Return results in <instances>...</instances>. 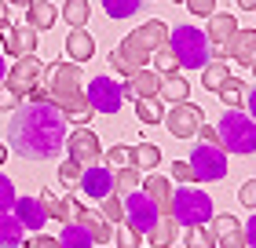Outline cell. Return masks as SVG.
I'll return each mask as SVG.
<instances>
[{
    "label": "cell",
    "mask_w": 256,
    "mask_h": 248,
    "mask_svg": "<svg viewBox=\"0 0 256 248\" xmlns=\"http://www.w3.org/2000/svg\"><path fill=\"white\" fill-rule=\"evenodd\" d=\"M8 146L22 161H52L66 150V117L52 102H22L8 121Z\"/></svg>",
    "instance_id": "6da1fadb"
},
{
    "label": "cell",
    "mask_w": 256,
    "mask_h": 248,
    "mask_svg": "<svg viewBox=\"0 0 256 248\" xmlns=\"http://www.w3.org/2000/svg\"><path fill=\"white\" fill-rule=\"evenodd\" d=\"M168 44V26L161 18H150L143 22L139 29H132L128 37L110 51V66L114 73H136V69H146V62L154 58V51H161Z\"/></svg>",
    "instance_id": "7a4b0ae2"
},
{
    "label": "cell",
    "mask_w": 256,
    "mask_h": 248,
    "mask_svg": "<svg viewBox=\"0 0 256 248\" xmlns=\"http://www.w3.org/2000/svg\"><path fill=\"white\" fill-rule=\"evenodd\" d=\"M216 135H220L224 153H242V157L256 153V121L249 113H242V110H227L224 117H220L216 121Z\"/></svg>",
    "instance_id": "3957f363"
},
{
    "label": "cell",
    "mask_w": 256,
    "mask_h": 248,
    "mask_svg": "<svg viewBox=\"0 0 256 248\" xmlns=\"http://www.w3.org/2000/svg\"><path fill=\"white\" fill-rule=\"evenodd\" d=\"M168 51L176 55L180 69H205L208 58H212V48H208L205 33L198 26H176V29H168Z\"/></svg>",
    "instance_id": "277c9868"
},
{
    "label": "cell",
    "mask_w": 256,
    "mask_h": 248,
    "mask_svg": "<svg viewBox=\"0 0 256 248\" xmlns=\"http://www.w3.org/2000/svg\"><path fill=\"white\" fill-rule=\"evenodd\" d=\"M168 216L176 219V223H183V227H205V223L212 219V194L198 190L194 183L180 186V190H172Z\"/></svg>",
    "instance_id": "5b68a950"
},
{
    "label": "cell",
    "mask_w": 256,
    "mask_h": 248,
    "mask_svg": "<svg viewBox=\"0 0 256 248\" xmlns=\"http://www.w3.org/2000/svg\"><path fill=\"white\" fill-rule=\"evenodd\" d=\"M190 172H194V183H220L227 175V153L220 143H198L190 150Z\"/></svg>",
    "instance_id": "8992f818"
},
{
    "label": "cell",
    "mask_w": 256,
    "mask_h": 248,
    "mask_svg": "<svg viewBox=\"0 0 256 248\" xmlns=\"http://www.w3.org/2000/svg\"><path fill=\"white\" fill-rule=\"evenodd\" d=\"M40 84L48 88V102L59 106V102H66L70 95H77V91H80V69H77V62L59 58V62H52L48 69H44Z\"/></svg>",
    "instance_id": "52a82bcc"
},
{
    "label": "cell",
    "mask_w": 256,
    "mask_h": 248,
    "mask_svg": "<svg viewBox=\"0 0 256 248\" xmlns=\"http://www.w3.org/2000/svg\"><path fill=\"white\" fill-rule=\"evenodd\" d=\"M44 69H48V66H44V62H40V58H37V55H26V58H15V66H11V69H8V77H4V84H8L11 91H15V95H18L22 102H26V99L33 95V88H37V84H40V77H44Z\"/></svg>",
    "instance_id": "ba28073f"
},
{
    "label": "cell",
    "mask_w": 256,
    "mask_h": 248,
    "mask_svg": "<svg viewBox=\"0 0 256 248\" xmlns=\"http://www.w3.org/2000/svg\"><path fill=\"white\" fill-rule=\"evenodd\" d=\"M66 153H70V161L80 164V168L99 164V161H102L99 132H92V128H77V132H70V135H66Z\"/></svg>",
    "instance_id": "9c48e42d"
},
{
    "label": "cell",
    "mask_w": 256,
    "mask_h": 248,
    "mask_svg": "<svg viewBox=\"0 0 256 248\" xmlns=\"http://www.w3.org/2000/svg\"><path fill=\"white\" fill-rule=\"evenodd\" d=\"M124 201V223L132 227L136 234H150L154 230V223H158V205L150 201L143 190H136V194H128V197H121Z\"/></svg>",
    "instance_id": "30bf717a"
},
{
    "label": "cell",
    "mask_w": 256,
    "mask_h": 248,
    "mask_svg": "<svg viewBox=\"0 0 256 248\" xmlns=\"http://www.w3.org/2000/svg\"><path fill=\"white\" fill-rule=\"evenodd\" d=\"M202 124H205V113H202V106H194L190 99L187 102H176L165 113V128H168V135H176V139L198 135V128H202Z\"/></svg>",
    "instance_id": "8fae6325"
},
{
    "label": "cell",
    "mask_w": 256,
    "mask_h": 248,
    "mask_svg": "<svg viewBox=\"0 0 256 248\" xmlns=\"http://www.w3.org/2000/svg\"><path fill=\"white\" fill-rule=\"evenodd\" d=\"M88 102H92V110H99V113H118L121 110V102H124V88L118 84L114 77H96L88 84Z\"/></svg>",
    "instance_id": "7c38bea8"
},
{
    "label": "cell",
    "mask_w": 256,
    "mask_h": 248,
    "mask_svg": "<svg viewBox=\"0 0 256 248\" xmlns=\"http://www.w3.org/2000/svg\"><path fill=\"white\" fill-rule=\"evenodd\" d=\"M202 33H205L208 48H212V58H224L230 37L238 33V18L234 15H224V11H212V15H208V29H202Z\"/></svg>",
    "instance_id": "4fadbf2b"
},
{
    "label": "cell",
    "mask_w": 256,
    "mask_h": 248,
    "mask_svg": "<svg viewBox=\"0 0 256 248\" xmlns=\"http://www.w3.org/2000/svg\"><path fill=\"white\" fill-rule=\"evenodd\" d=\"M77 190L88 194V197H96V201L110 197L114 194V168H110V164H92V168H84V172H80Z\"/></svg>",
    "instance_id": "5bb4252c"
},
{
    "label": "cell",
    "mask_w": 256,
    "mask_h": 248,
    "mask_svg": "<svg viewBox=\"0 0 256 248\" xmlns=\"http://www.w3.org/2000/svg\"><path fill=\"white\" fill-rule=\"evenodd\" d=\"M11 216L22 223V230H33V234H40V230H44V223L52 219L40 197H18V201H15V208H11Z\"/></svg>",
    "instance_id": "9a60e30c"
},
{
    "label": "cell",
    "mask_w": 256,
    "mask_h": 248,
    "mask_svg": "<svg viewBox=\"0 0 256 248\" xmlns=\"http://www.w3.org/2000/svg\"><path fill=\"white\" fill-rule=\"evenodd\" d=\"M124 99H158V88H161V73L158 69H136V73L124 77Z\"/></svg>",
    "instance_id": "2e32d148"
},
{
    "label": "cell",
    "mask_w": 256,
    "mask_h": 248,
    "mask_svg": "<svg viewBox=\"0 0 256 248\" xmlns=\"http://www.w3.org/2000/svg\"><path fill=\"white\" fill-rule=\"evenodd\" d=\"M212 238H216V248H246L242 219H234L230 212H220V216H212Z\"/></svg>",
    "instance_id": "e0dca14e"
},
{
    "label": "cell",
    "mask_w": 256,
    "mask_h": 248,
    "mask_svg": "<svg viewBox=\"0 0 256 248\" xmlns=\"http://www.w3.org/2000/svg\"><path fill=\"white\" fill-rule=\"evenodd\" d=\"M4 40V51L11 58H26V55H37V29H30V26H11L8 37H0Z\"/></svg>",
    "instance_id": "ac0fdd59"
},
{
    "label": "cell",
    "mask_w": 256,
    "mask_h": 248,
    "mask_svg": "<svg viewBox=\"0 0 256 248\" xmlns=\"http://www.w3.org/2000/svg\"><path fill=\"white\" fill-rule=\"evenodd\" d=\"M224 58H230V62H238V66H252V58H256V29H238L234 37H230Z\"/></svg>",
    "instance_id": "d6986e66"
},
{
    "label": "cell",
    "mask_w": 256,
    "mask_h": 248,
    "mask_svg": "<svg viewBox=\"0 0 256 248\" xmlns=\"http://www.w3.org/2000/svg\"><path fill=\"white\" fill-rule=\"evenodd\" d=\"M150 201L158 205V212L161 216H168V208H172V183L165 179V175H158V172H150L146 179H143V186H139Z\"/></svg>",
    "instance_id": "ffe728a7"
},
{
    "label": "cell",
    "mask_w": 256,
    "mask_h": 248,
    "mask_svg": "<svg viewBox=\"0 0 256 248\" xmlns=\"http://www.w3.org/2000/svg\"><path fill=\"white\" fill-rule=\"evenodd\" d=\"M66 55L70 62H88V58H96V37H92L88 29H70L66 33Z\"/></svg>",
    "instance_id": "44dd1931"
},
{
    "label": "cell",
    "mask_w": 256,
    "mask_h": 248,
    "mask_svg": "<svg viewBox=\"0 0 256 248\" xmlns=\"http://www.w3.org/2000/svg\"><path fill=\"white\" fill-rule=\"evenodd\" d=\"M40 201H44V208H48V216L52 219H59V223H77V216H80V205L74 197H59V194H52V190H44L40 194Z\"/></svg>",
    "instance_id": "7402d4cb"
},
{
    "label": "cell",
    "mask_w": 256,
    "mask_h": 248,
    "mask_svg": "<svg viewBox=\"0 0 256 248\" xmlns=\"http://www.w3.org/2000/svg\"><path fill=\"white\" fill-rule=\"evenodd\" d=\"M55 22H59V7L48 4V0H33V4L26 7V26L30 29L44 33V29H52Z\"/></svg>",
    "instance_id": "603a6c76"
},
{
    "label": "cell",
    "mask_w": 256,
    "mask_h": 248,
    "mask_svg": "<svg viewBox=\"0 0 256 248\" xmlns=\"http://www.w3.org/2000/svg\"><path fill=\"white\" fill-rule=\"evenodd\" d=\"M77 223L92 234V241H96V245H106V241L114 238V227H110L106 219H102V212H99V208H80Z\"/></svg>",
    "instance_id": "cb8c5ba5"
},
{
    "label": "cell",
    "mask_w": 256,
    "mask_h": 248,
    "mask_svg": "<svg viewBox=\"0 0 256 248\" xmlns=\"http://www.w3.org/2000/svg\"><path fill=\"white\" fill-rule=\"evenodd\" d=\"M158 99L161 102H187L190 99V84H187V77L183 73H168V77H161V88H158Z\"/></svg>",
    "instance_id": "d4e9b609"
},
{
    "label": "cell",
    "mask_w": 256,
    "mask_h": 248,
    "mask_svg": "<svg viewBox=\"0 0 256 248\" xmlns=\"http://www.w3.org/2000/svg\"><path fill=\"white\" fill-rule=\"evenodd\" d=\"M22 241H26L22 223L11 212H0V248H22Z\"/></svg>",
    "instance_id": "484cf974"
},
{
    "label": "cell",
    "mask_w": 256,
    "mask_h": 248,
    "mask_svg": "<svg viewBox=\"0 0 256 248\" xmlns=\"http://www.w3.org/2000/svg\"><path fill=\"white\" fill-rule=\"evenodd\" d=\"M176 230H180V223L172 219V216H158L154 230L146 234V238H150V248H168L172 241H176Z\"/></svg>",
    "instance_id": "4316f807"
},
{
    "label": "cell",
    "mask_w": 256,
    "mask_h": 248,
    "mask_svg": "<svg viewBox=\"0 0 256 248\" xmlns=\"http://www.w3.org/2000/svg\"><path fill=\"white\" fill-rule=\"evenodd\" d=\"M158 164H161V150H158L154 143L132 146V168H136V172H158Z\"/></svg>",
    "instance_id": "83f0119b"
},
{
    "label": "cell",
    "mask_w": 256,
    "mask_h": 248,
    "mask_svg": "<svg viewBox=\"0 0 256 248\" xmlns=\"http://www.w3.org/2000/svg\"><path fill=\"white\" fill-rule=\"evenodd\" d=\"M59 15L66 18V26L84 29V26H88V18H92V4H88V0H66Z\"/></svg>",
    "instance_id": "f1b7e54d"
},
{
    "label": "cell",
    "mask_w": 256,
    "mask_h": 248,
    "mask_svg": "<svg viewBox=\"0 0 256 248\" xmlns=\"http://www.w3.org/2000/svg\"><path fill=\"white\" fill-rule=\"evenodd\" d=\"M246 84H242V77H234V73H230L227 80H224V84H220V91H216V95H220V102H224L227 106V110H238V106H242V99H246Z\"/></svg>",
    "instance_id": "f546056e"
},
{
    "label": "cell",
    "mask_w": 256,
    "mask_h": 248,
    "mask_svg": "<svg viewBox=\"0 0 256 248\" xmlns=\"http://www.w3.org/2000/svg\"><path fill=\"white\" fill-rule=\"evenodd\" d=\"M230 77V69H227V58H208V66L202 69V84L205 91H220V84Z\"/></svg>",
    "instance_id": "4dcf8cb0"
},
{
    "label": "cell",
    "mask_w": 256,
    "mask_h": 248,
    "mask_svg": "<svg viewBox=\"0 0 256 248\" xmlns=\"http://www.w3.org/2000/svg\"><path fill=\"white\" fill-rule=\"evenodd\" d=\"M62 248H96L92 234L80 227V223H62V238H59Z\"/></svg>",
    "instance_id": "1f68e13d"
},
{
    "label": "cell",
    "mask_w": 256,
    "mask_h": 248,
    "mask_svg": "<svg viewBox=\"0 0 256 248\" xmlns=\"http://www.w3.org/2000/svg\"><path fill=\"white\" fill-rule=\"evenodd\" d=\"M139 186H143V175H139L132 164H128V168H118V172H114V194H118V197L136 194Z\"/></svg>",
    "instance_id": "d6a6232c"
},
{
    "label": "cell",
    "mask_w": 256,
    "mask_h": 248,
    "mask_svg": "<svg viewBox=\"0 0 256 248\" xmlns=\"http://www.w3.org/2000/svg\"><path fill=\"white\" fill-rule=\"evenodd\" d=\"M136 117L143 124H161L165 121V106H161L158 99H136Z\"/></svg>",
    "instance_id": "836d02e7"
},
{
    "label": "cell",
    "mask_w": 256,
    "mask_h": 248,
    "mask_svg": "<svg viewBox=\"0 0 256 248\" xmlns=\"http://www.w3.org/2000/svg\"><path fill=\"white\" fill-rule=\"evenodd\" d=\"M139 4L143 0H102V11L110 18H128V15H139Z\"/></svg>",
    "instance_id": "e575fe53"
},
{
    "label": "cell",
    "mask_w": 256,
    "mask_h": 248,
    "mask_svg": "<svg viewBox=\"0 0 256 248\" xmlns=\"http://www.w3.org/2000/svg\"><path fill=\"white\" fill-rule=\"evenodd\" d=\"M99 212H102V219H106V223H124V201L118 194L102 197L99 201Z\"/></svg>",
    "instance_id": "d590c367"
},
{
    "label": "cell",
    "mask_w": 256,
    "mask_h": 248,
    "mask_svg": "<svg viewBox=\"0 0 256 248\" xmlns=\"http://www.w3.org/2000/svg\"><path fill=\"white\" fill-rule=\"evenodd\" d=\"M102 161H106L110 168H128V164H132V146H124V143L110 146L106 153H102Z\"/></svg>",
    "instance_id": "8d00e7d4"
},
{
    "label": "cell",
    "mask_w": 256,
    "mask_h": 248,
    "mask_svg": "<svg viewBox=\"0 0 256 248\" xmlns=\"http://www.w3.org/2000/svg\"><path fill=\"white\" fill-rule=\"evenodd\" d=\"M154 69H158L161 77H168V73H180V62H176V55L168 51V44H165L161 51H154Z\"/></svg>",
    "instance_id": "74e56055"
},
{
    "label": "cell",
    "mask_w": 256,
    "mask_h": 248,
    "mask_svg": "<svg viewBox=\"0 0 256 248\" xmlns=\"http://www.w3.org/2000/svg\"><path fill=\"white\" fill-rule=\"evenodd\" d=\"M216 238L208 227H187V248H212Z\"/></svg>",
    "instance_id": "f35d334b"
},
{
    "label": "cell",
    "mask_w": 256,
    "mask_h": 248,
    "mask_svg": "<svg viewBox=\"0 0 256 248\" xmlns=\"http://www.w3.org/2000/svg\"><path fill=\"white\" fill-rule=\"evenodd\" d=\"M80 172H84V168H80L77 161H62L59 164V183L66 186V190H74V186L80 183Z\"/></svg>",
    "instance_id": "ab89813d"
},
{
    "label": "cell",
    "mask_w": 256,
    "mask_h": 248,
    "mask_svg": "<svg viewBox=\"0 0 256 248\" xmlns=\"http://www.w3.org/2000/svg\"><path fill=\"white\" fill-rule=\"evenodd\" d=\"M15 201H18L15 183H11L8 175H0V212H11V208H15Z\"/></svg>",
    "instance_id": "60d3db41"
},
{
    "label": "cell",
    "mask_w": 256,
    "mask_h": 248,
    "mask_svg": "<svg viewBox=\"0 0 256 248\" xmlns=\"http://www.w3.org/2000/svg\"><path fill=\"white\" fill-rule=\"evenodd\" d=\"M139 238H143V234H136L132 227H128V223H121V227H118V234H114L118 248H139Z\"/></svg>",
    "instance_id": "b9f144b4"
},
{
    "label": "cell",
    "mask_w": 256,
    "mask_h": 248,
    "mask_svg": "<svg viewBox=\"0 0 256 248\" xmlns=\"http://www.w3.org/2000/svg\"><path fill=\"white\" fill-rule=\"evenodd\" d=\"M18 106H22V99H18L8 84H0V110H4V113H15Z\"/></svg>",
    "instance_id": "7bdbcfd3"
},
{
    "label": "cell",
    "mask_w": 256,
    "mask_h": 248,
    "mask_svg": "<svg viewBox=\"0 0 256 248\" xmlns=\"http://www.w3.org/2000/svg\"><path fill=\"white\" fill-rule=\"evenodd\" d=\"M183 4H187L190 15H202V18H208L216 11V0H183Z\"/></svg>",
    "instance_id": "ee69618b"
},
{
    "label": "cell",
    "mask_w": 256,
    "mask_h": 248,
    "mask_svg": "<svg viewBox=\"0 0 256 248\" xmlns=\"http://www.w3.org/2000/svg\"><path fill=\"white\" fill-rule=\"evenodd\" d=\"M172 179H176L180 186L194 183V172H190V164H187V161H172Z\"/></svg>",
    "instance_id": "f6af8a7d"
},
{
    "label": "cell",
    "mask_w": 256,
    "mask_h": 248,
    "mask_svg": "<svg viewBox=\"0 0 256 248\" xmlns=\"http://www.w3.org/2000/svg\"><path fill=\"white\" fill-rule=\"evenodd\" d=\"M22 248H62L59 238H48V234H33L30 241H22Z\"/></svg>",
    "instance_id": "bcb514c9"
},
{
    "label": "cell",
    "mask_w": 256,
    "mask_h": 248,
    "mask_svg": "<svg viewBox=\"0 0 256 248\" xmlns=\"http://www.w3.org/2000/svg\"><path fill=\"white\" fill-rule=\"evenodd\" d=\"M238 201L246 208H256V179H246L242 183V190H238Z\"/></svg>",
    "instance_id": "7dc6e473"
},
{
    "label": "cell",
    "mask_w": 256,
    "mask_h": 248,
    "mask_svg": "<svg viewBox=\"0 0 256 248\" xmlns=\"http://www.w3.org/2000/svg\"><path fill=\"white\" fill-rule=\"evenodd\" d=\"M242 234H246V248H256V216H252V219H246Z\"/></svg>",
    "instance_id": "c3c4849f"
},
{
    "label": "cell",
    "mask_w": 256,
    "mask_h": 248,
    "mask_svg": "<svg viewBox=\"0 0 256 248\" xmlns=\"http://www.w3.org/2000/svg\"><path fill=\"white\" fill-rule=\"evenodd\" d=\"M246 99H249V102H246V106H249V117L256 121V88H252V91H246Z\"/></svg>",
    "instance_id": "681fc988"
},
{
    "label": "cell",
    "mask_w": 256,
    "mask_h": 248,
    "mask_svg": "<svg viewBox=\"0 0 256 248\" xmlns=\"http://www.w3.org/2000/svg\"><path fill=\"white\" fill-rule=\"evenodd\" d=\"M234 4H238L242 11H256V0H234Z\"/></svg>",
    "instance_id": "f907efd6"
},
{
    "label": "cell",
    "mask_w": 256,
    "mask_h": 248,
    "mask_svg": "<svg viewBox=\"0 0 256 248\" xmlns=\"http://www.w3.org/2000/svg\"><path fill=\"white\" fill-rule=\"evenodd\" d=\"M4 77H8V66H4V55H0V84H4Z\"/></svg>",
    "instance_id": "816d5d0a"
},
{
    "label": "cell",
    "mask_w": 256,
    "mask_h": 248,
    "mask_svg": "<svg viewBox=\"0 0 256 248\" xmlns=\"http://www.w3.org/2000/svg\"><path fill=\"white\" fill-rule=\"evenodd\" d=\"M4 4H18V7H30L33 0H4Z\"/></svg>",
    "instance_id": "f5cc1de1"
},
{
    "label": "cell",
    "mask_w": 256,
    "mask_h": 248,
    "mask_svg": "<svg viewBox=\"0 0 256 248\" xmlns=\"http://www.w3.org/2000/svg\"><path fill=\"white\" fill-rule=\"evenodd\" d=\"M4 15H8V4H4V0H0V22H8Z\"/></svg>",
    "instance_id": "db71d44e"
},
{
    "label": "cell",
    "mask_w": 256,
    "mask_h": 248,
    "mask_svg": "<svg viewBox=\"0 0 256 248\" xmlns=\"http://www.w3.org/2000/svg\"><path fill=\"white\" fill-rule=\"evenodd\" d=\"M4 161H8V146H4V143H0V164H4Z\"/></svg>",
    "instance_id": "11a10c76"
},
{
    "label": "cell",
    "mask_w": 256,
    "mask_h": 248,
    "mask_svg": "<svg viewBox=\"0 0 256 248\" xmlns=\"http://www.w3.org/2000/svg\"><path fill=\"white\" fill-rule=\"evenodd\" d=\"M176 4H183V0H176Z\"/></svg>",
    "instance_id": "9f6ffc18"
}]
</instances>
